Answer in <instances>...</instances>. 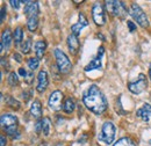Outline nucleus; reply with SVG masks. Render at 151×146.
Segmentation results:
<instances>
[{
    "instance_id": "4be33fe9",
    "label": "nucleus",
    "mask_w": 151,
    "mask_h": 146,
    "mask_svg": "<svg viewBox=\"0 0 151 146\" xmlns=\"http://www.w3.org/2000/svg\"><path fill=\"white\" fill-rule=\"evenodd\" d=\"M13 37H14V41H15V44H17V45L22 42V39H23V30H22L21 27H18V28L15 29V31H14V34H13Z\"/></svg>"
},
{
    "instance_id": "20e7f679",
    "label": "nucleus",
    "mask_w": 151,
    "mask_h": 146,
    "mask_svg": "<svg viewBox=\"0 0 151 146\" xmlns=\"http://www.w3.org/2000/svg\"><path fill=\"white\" fill-rule=\"evenodd\" d=\"M130 15L132 18L141 26V27H144V28H148L149 27V20L147 14L144 13V11L139 7V5L137 4H132L130 6Z\"/></svg>"
},
{
    "instance_id": "2f4dec72",
    "label": "nucleus",
    "mask_w": 151,
    "mask_h": 146,
    "mask_svg": "<svg viewBox=\"0 0 151 146\" xmlns=\"http://www.w3.org/2000/svg\"><path fill=\"white\" fill-rule=\"evenodd\" d=\"M6 138L5 136H0V146H6Z\"/></svg>"
},
{
    "instance_id": "393cba45",
    "label": "nucleus",
    "mask_w": 151,
    "mask_h": 146,
    "mask_svg": "<svg viewBox=\"0 0 151 146\" xmlns=\"http://www.w3.org/2000/svg\"><path fill=\"white\" fill-rule=\"evenodd\" d=\"M30 47H32V38H27V39L22 43V45H21V51H22L23 54H29Z\"/></svg>"
},
{
    "instance_id": "412c9836",
    "label": "nucleus",
    "mask_w": 151,
    "mask_h": 146,
    "mask_svg": "<svg viewBox=\"0 0 151 146\" xmlns=\"http://www.w3.org/2000/svg\"><path fill=\"white\" fill-rule=\"evenodd\" d=\"M50 129H51V121L48 117H44L42 121V131L44 136H49L50 133Z\"/></svg>"
},
{
    "instance_id": "cd10ccee",
    "label": "nucleus",
    "mask_w": 151,
    "mask_h": 146,
    "mask_svg": "<svg viewBox=\"0 0 151 146\" xmlns=\"http://www.w3.org/2000/svg\"><path fill=\"white\" fill-rule=\"evenodd\" d=\"M9 4L12 5V7H13V8H15V9H19L21 1H19V0H11V1H9Z\"/></svg>"
},
{
    "instance_id": "f3484780",
    "label": "nucleus",
    "mask_w": 151,
    "mask_h": 146,
    "mask_svg": "<svg viewBox=\"0 0 151 146\" xmlns=\"http://www.w3.org/2000/svg\"><path fill=\"white\" fill-rule=\"evenodd\" d=\"M98 69H101V59L98 58V57L95 59H93V60H91L90 64H87L85 66V71L86 72H90L92 70H98Z\"/></svg>"
},
{
    "instance_id": "6e6552de",
    "label": "nucleus",
    "mask_w": 151,
    "mask_h": 146,
    "mask_svg": "<svg viewBox=\"0 0 151 146\" xmlns=\"http://www.w3.org/2000/svg\"><path fill=\"white\" fill-rule=\"evenodd\" d=\"M92 18L94 20L95 24L101 27L106 23V15H105V11L104 7L100 4H95L92 7Z\"/></svg>"
},
{
    "instance_id": "7ed1b4c3",
    "label": "nucleus",
    "mask_w": 151,
    "mask_h": 146,
    "mask_svg": "<svg viewBox=\"0 0 151 146\" xmlns=\"http://www.w3.org/2000/svg\"><path fill=\"white\" fill-rule=\"evenodd\" d=\"M55 57H56V62H57V66H58V70L60 73H69L72 69V64L69 59V57L65 55L60 49H55Z\"/></svg>"
},
{
    "instance_id": "c9c22d12",
    "label": "nucleus",
    "mask_w": 151,
    "mask_h": 146,
    "mask_svg": "<svg viewBox=\"0 0 151 146\" xmlns=\"http://www.w3.org/2000/svg\"><path fill=\"white\" fill-rule=\"evenodd\" d=\"M149 77H150V80H151V64H150V67H149Z\"/></svg>"
},
{
    "instance_id": "9d476101",
    "label": "nucleus",
    "mask_w": 151,
    "mask_h": 146,
    "mask_svg": "<svg viewBox=\"0 0 151 146\" xmlns=\"http://www.w3.org/2000/svg\"><path fill=\"white\" fill-rule=\"evenodd\" d=\"M37 87H36V89H37L38 93H43V92L47 89V87H48V85H49V78H48V73L45 72V71H40L37 75Z\"/></svg>"
},
{
    "instance_id": "423d86ee",
    "label": "nucleus",
    "mask_w": 151,
    "mask_h": 146,
    "mask_svg": "<svg viewBox=\"0 0 151 146\" xmlns=\"http://www.w3.org/2000/svg\"><path fill=\"white\" fill-rule=\"evenodd\" d=\"M147 86H148L147 77H145V74L141 73L136 81L128 84V89L132 92V94H141L142 92L147 88Z\"/></svg>"
},
{
    "instance_id": "2eb2a0df",
    "label": "nucleus",
    "mask_w": 151,
    "mask_h": 146,
    "mask_svg": "<svg viewBox=\"0 0 151 146\" xmlns=\"http://www.w3.org/2000/svg\"><path fill=\"white\" fill-rule=\"evenodd\" d=\"M30 114L35 117V118H41L42 117V104L38 100H35L33 103H32V107H30Z\"/></svg>"
},
{
    "instance_id": "a211bd4d",
    "label": "nucleus",
    "mask_w": 151,
    "mask_h": 146,
    "mask_svg": "<svg viewBox=\"0 0 151 146\" xmlns=\"http://www.w3.org/2000/svg\"><path fill=\"white\" fill-rule=\"evenodd\" d=\"M76 106H75V101L72 97H68L65 101H64V106H63V110L66 112V114H71L73 112Z\"/></svg>"
},
{
    "instance_id": "9b49d317",
    "label": "nucleus",
    "mask_w": 151,
    "mask_h": 146,
    "mask_svg": "<svg viewBox=\"0 0 151 146\" xmlns=\"http://www.w3.org/2000/svg\"><path fill=\"white\" fill-rule=\"evenodd\" d=\"M87 24H88L87 19L85 18V15H84L83 13H80V14H79V20H78V22L75 23V24L71 27L72 34H75L76 36H78V35L80 34V31H81V30H83Z\"/></svg>"
},
{
    "instance_id": "6ab92c4d",
    "label": "nucleus",
    "mask_w": 151,
    "mask_h": 146,
    "mask_svg": "<svg viewBox=\"0 0 151 146\" xmlns=\"http://www.w3.org/2000/svg\"><path fill=\"white\" fill-rule=\"evenodd\" d=\"M113 146H136L135 142L129 137H123L121 139H119Z\"/></svg>"
},
{
    "instance_id": "aec40b11",
    "label": "nucleus",
    "mask_w": 151,
    "mask_h": 146,
    "mask_svg": "<svg viewBox=\"0 0 151 146\" xmlns=\"http://www.w3.org/2000/svg\"><path fill=\"white\" fill-rule=\"evenodd\" d=\"M38 26V18L37 16H30L28 18V21H27V27L30 31H35L37 29Z\"/></svg>"
},
{
    "instance_id": "4468645a",
    "label": "nucleus",
    "mask_w": 151,
    "mask_h": 146,
    "mask_svg": "<svg viewBox=\"0 0 151 146\" xmlns=\"http://www.w3.org/2000/svg\"><path fill=\"white\" fill-rule=\"evenodd\" d=\"M68 47L69 50L72 54H77L78 49H79V41H78V36H76L75 34H71L68 37Z\"/></svg>"
},
{
    "instance_id": "bb28decb",
    "label": "nucleus",
    "mask_w": 151,
    "mask_h": 146,
    "mask_svg": "<svg viewBox=\"0 0 151 146\" xmlns=\"http://www.w3.org/2000/svg\"><path fill=\"white\" fill-rule=\"evenodd\" d=\"M24 80L27 81V84H32V81L34 80V72L29 71V72L27 73V77L24 78Z\"/></svg>"
},
{
    "instance_id": "1a4fd4ad",
    "label": "nucleus",
    "mask_w": 151,
    "mask_h": 146,
    "mask_svg": "<svg viewBox=\"0 0 151 146\" xmlns=\"http://www.w3.org/2000/svg\"><path fill=\"white\" fill-rule=\"evenodd\" d=\"M26 6L23 9V13L30 18V16H37L38 14V4L37 1H22Z\"/></svg>"
},
{
    "instance_id": "f257e3e1",
    "label": "nucleus",
    "mask_w": 151,
    "mask_h": 146,
    "mask_svg": "<svg viewBox=\"0 0 151 146\" xmlns=\"http://www.w3.org/2000/svg\"><path fill=\"white\" fill-rule=\"evenodd\" d=\"M83 102L86 106V108L95 115H101L108 107L105 95L96 85H91L87 88V91L84 93Z\"/></svg>"
},
{
    "instance_id": "f03ea898",
    "label": "nucleus",
    "mask_w": 151,
    "mask_h": 146,
    "mask_svg": "<svg viewBox=\"0 0 151 146\" xmlns=\"http://www.w3.org/2000/svg\"><path fill=\"white\" fill-rule=\"evenodd\" d=\"M116 128L112 122H105L101 127V131L98 135V143L101 146H107L112 144L115 138Z\"/></svg>"
},
{
    "instance_id": "5701e85b",
    "label": "nucleus",
    "mask_w": 151,
    "mask_h": 146,
    "mask_svg": "<svg viewBox=\"0 0 151 146\" xmlns=\"http://www.w3.org/2000/svg\"><path fill=\"white\" fill-rule=\"evenodd\" d=\"M7 82L11 85V86H17L19 84V78H18V74L15 72H11L8 78H7Z\"/></svg>"
},
{
    "instance_id": "f8f14e48",
    "label": "nucleus",
    "mask_w": 151,
    "mask_h": 146,
    "mask_svg": "<svg viewBox=\"0 0 151 146\" xmlns=\"http://www.w3.org/2000/svg\"><path fill=\"white\" fill-rule=\"evenodd\" d=\"M136 115H137V117H139L143 121L148 122L151 117V104H149V103L143 104L139 109L136 111Z\"/></svg>"
},
{
    "instance_id": "f704fd0d",
    "label": "nucleus",
    "mask_w": 151,
    "mask_h": 146,
    "mask_svg": "<svg viewBox=\"0 0 151 146\" xmlns=\"http://www.w3.org/2000/svg\"><path fill=\"white\" fill-rule=\"evenodd\" d=\"M13 57H14V59H17L18 63H21V62H22V58H21V56H20L19 54H14Z\"/></svg>"
},
{
    "instance_id": "e433bc0d",
    "label": "nucleus",
    "mask_w": 151,
    "mask_h": 146,
    "mask_svg": "<svg viewBox=\"0 0 151 146\" xmlns=\"http://www.w3.org/2000/svg\"><path fill=\"white\" fill-rule=\"evenodd\" d=\"M149 143H150V144H151V139H150V140H149Z\"/></svg>"
},
{
    "instance_id": "dca6fc26",
    "label": "nucleus",
    "mask_w": 151,
    "mask_h": 146,
    "mask_svg": "<svg viewBox=\"0 0 151 146\" xmlns=\"http://www.w3.org/2000/svg\"><path fill=\"white\" fill-rule=\"evenodd\" d=\"M45 49H47V43H45V41H37V42L35 43V52H36V57H37L38 59L43 57Z\"/></svg>"
},
{
    "instance_id": "39448f33",
    "label": "nucleus",
    "mask_w": 151,
    "mask_h": 146,
    "mask_svg": "<svg viewBox=\"0 0 151 146\" xmlns=\"http://www.w3.org/2000/svg\"><path fill=\"white\" fill-rule=\"evenodd\" d=\"M106 8L107 12L113 16L123 18L124 15H127V8L122 1H106Z\"/></svg>"
},
{
    "instance_id": "ddd939ff",
    "label": "nucleus",
    "mask_w": 151,
    "mask_h": 146,
    "mask_svg": "<svg viewBox=\"0 0 151 146\" xmlns=\"http://www.w3.org/2000/svg\"><path fill=\"white\" fill-rule=\"evenodd\" d=\"M11 43H12V34L9 29L4 30L2 36H1V52H4L5 50H8L11 48Z\"/></svg>"
},
{
    "instance_id": "a878e982",
    "label": "nucleus",
    "mask_w": 151,
    "mask_h": 146,
    "mask_svg": "<svg viewBox=\"0 0 151 146\" xmlns=\"http://www.w3.org/2000/svg\"><path fill=\"white\" fill-rule=\"evenodd\" d=\"M6 102H7L11 107H13V109H19L20 108L19 101H17L15 99H13V97H11V96H7V97H6Z\"/></svg>"
},
{
    "instance_id": "c85d7f7f",
    "label": "nucleus",
    "mask_w": 151,
    "mask_h": 146,
    "mask_svg": "<svg viewBox=\"0 0 151 146\" xmlns=\"http://www.w3.org/2000/svg\"><path fill=\"white\" fill-rule=\"evenodd\" d=\"M6 7L5 6H2L1 7V13H0V21L1 22H4V20H5V16H6Z\"/></svg>"
},
{
    "instance_id": "0eeeda50",
    "label": "nucleus",
    "mask_w": 151,
    "mask_h": 146,
    "mask_svg": "<svg viewBox=\"0 0 151 146\" xmlns=\"http://www.w3.org/2000/svg\"><path fill=\"white\" fill-rule=\"evenodd\" d=\"M63 100H64V95L60 91H55L51 93V95L49 96V108L54 111H59L63 108Z\"/></svg>"
},
{
    "instance_id": "c756f323",
    "label": "nucleus",
    "mask_w": 151,
    "mask_h": 146,
    "mask_svg": "<svg viewBox=\"0 0 151 146\" xmlns=\"http://www.w3.org/2000/svg\"><path fill=\"white\" fill-rule=\"evenodd\" d=\"M127 24H128L129 31H134V30H136V26L134 24V22H132V21H127Z\"/></svg>"
},
{
    "instance_id": "7c9ffc66",
    "label": "nucleus",
    "mask_w": 151,
    "mask_h": 146,
    "mask_svg": "<svg viewBox=\"0 0 151 146\" xmlns=\"http://www.w3.org/2000/svg\"><path fill=\"white\" fill-rule=\"evenodd\" d=\"M104 51H105V48H104V47H100V48H99V52H98V58L101 59V57L104 56Z\"/></svg>"
},
{
    "instance_id": "473e14b6",
    "label": "nucleus",
    "mask_w": 151,
    "mask_h": 146,
    "mask_svg": "<svg viewBox=\"0 0 151 146\" xmlns=\"http://www.w3.org/2000/svg\"><path fill=\"white\" fill-rule=\"evenodd\" d=\"M35 127H36V128H35V131H36V132H40V130L42 129V122H41V121H38Z\"/></svg>"
},
{
    "instance_id": "72a5a7b5",
    "label": "nucleus",
    "mask_w": 151,
    "mask_h": 146,
    "mask_svg": "<svg viewBox=\"0 0 151 146\" xmlns=\"http://www.w3.org/2000/svg\"><path fill=\"white\" fill-rule=\"evenodd\" d=\"M27 73H28V72H27L24 69H20V70H19V74H20V75H22V77H24V78L27 77Z\"/></svg>"
},
{
    "instance_id": "b1692460",
    "label": "nucleus",
    "mask_w": 151,
    "mask_h": 146,
    "mask_svg": "<svg viewBox=\"0 0 151 146\" xmlns=\"http://www.w3.org/2000/svg\"><path fill=\"white\" fill-rule=\"evenodd\" d=\"M28 66H29V69L32 70V71H34V70H36L38 67V65H40V59H38L37 57H33V58H29L28 59Z\"/></svg>"
}]
</instances>
